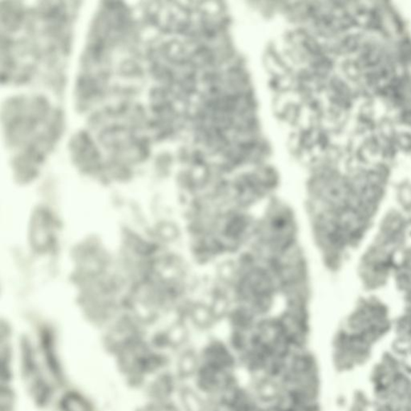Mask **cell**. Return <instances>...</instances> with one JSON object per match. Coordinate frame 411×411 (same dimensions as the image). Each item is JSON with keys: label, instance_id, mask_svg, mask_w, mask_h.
<instances>
[{"label": "cell", "instance_id": "obj_2", "mask_svg": "<svg viewBox=\"0 0 411 411\" xmlns=\"http://www.w3.org/2000/svg\"><path fill=\"white\" fill-rule=\"evenodd\" d=\"M284 388L278 379L265 376L257 378L253 394L261 406H272L281 395Z\"/></svg>", "mask_w": 411, "mask_h": 411}, {"label": "cell", "instance_id": "obj_4", "mask_svg": "<svg viewBox=\"0 0 411 411\" xmlns=\"http://www.w3.org/2000/svg\"><path fill=\"white\" fill-rule=\"evenodd\" d=\"M201 365L200 356L189 351L181 359L180 371L184 377L195 376Z\"/></svg>", "mask_w": 411, "mask_h": 411}, {"label": "cell", "instance_id": "obj_3", "mask_svg": "<svg viewBox=\"0 0 411 411\" xmlns=\"http://www.w3.org/2000/svg\"><path fill=\"white\" fill-rule=\"evenodd\" d=\"M184 403L187 411H207L208 402L202 397L200 392L193 389L184 391Z\"/></svg>", "mask_w": 411, "mask_h": 411}, {"label": "cell", "instance_id": "obj_1", "mask_svg": "<svg viewBox=\"0 0 411 411\" xmlns=\"http://www.w3.org/2000/svg\"><path fill=\"white\" fill-rule=\"evenodd\" d=\"M201 363L228 373H233L238 364V358L231 349L219 341L211 342L202 351Z\"/></svg>", "mask_w": 411, "mask_h": 411}]
</instances>
